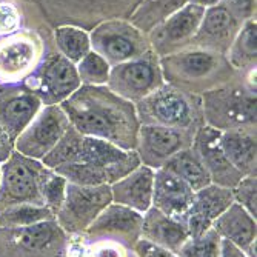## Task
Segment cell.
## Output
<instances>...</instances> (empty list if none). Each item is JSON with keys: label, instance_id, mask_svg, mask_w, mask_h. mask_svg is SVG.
<instances>
[{"label": "cell", "instance_id": "cell-39", "mask_svg": "<svg viewBox=\"0 0 257 257\" xmlns=\"http://www.w3.org/2000/svg\"><path fill=\"white\" fill-rule=\"evenodd\" d=\"M217 0H194V4L199 7H205V5H214Z\"/></svg>", "mask_w": 257, "mask_h": 257}, {"label": "cell", "instance_id": "cell-30", "mask_svg": "<svg viewBox=\"0 0 257 257\" xmlns=\"http://www.w3.org/2000/svg\"><path fill=\"white\" fill-rule=\"evenodd\" d=\"M255 190H257V179L255 174L243 176L239 183L232 188V197L240 206H243L246 211L255 219Z\"/></svg>", "mask_w": 257, "mask_h": 257}, {"label": "cell", "instance_id": "cell-12", "mask_svg": "<svg viewBox=\"0 0 257 257\" xmlns=\"http://www.w3.org/2000/svg\"><path fill=\"white\" fill-rule=\"evenodd\" d=\"M80 83L77 69L66 57H53L42 68L37 88L31 89L46 105H59L77 91Z\"/></svg>", "mask_w": 257, "mask_h": 257}, {"label": "cell", "instance_id": "cell-32", "mask_svg": "<svg viewBox=\"0 0 257 257\" xmlns=\"http://www.w3.org/2000/svg\"><path fill=\"white\" fill-rule=\"evenodd\" d=\"M103 51L114 60H125L134 53V45L123 36H109L103 43Z\"/></svg>", "mask_w": 257, "mask_h": 257}, {"label": "cell", "instance_id": "cell-28", "mask_svg": "<svg viewBox=\"0 0 257 257\" xmlns=\"http://www.w3.org/2000/svg\"><path fill=\"white\" fill-rule=\"evenodd\" d=\"M79 79H83L91 83H103L108 80L109 66L106 60L94 53H88L82 60H79L77 69Z\"/></svg>", "mask_w": 257, "mask_h": 257}, {"label": "cell", "instance_id": "cell-37", "mask_svg": "<svg viewBox=\"0 0 257 257\" xmlns=\"http://www.w3.org/2000/svg\"><path fill=\"white\" fill-rule=\"evenodd\" d=\"M219 257H246V254L239 249L237 246H234L232 243H229L228 240L222 239V245H220V255Z\"/></svg>", "mask_w": 257, "mask_h": 257}, {"label": "cell", "instance_id": "cell-15", "mask_svg": "<svg viewBox=\"0 0 257 257\" xmlns=\"http://www.w3.org/2000/svg\"><path fill=\"white\" fill-rule=\"evenodd\" d=\"M193 196L194 191L191 186L168 170L157 168L154 171L153 206L162 213L183 222V216L188 211Z\"/></svg>", "mask_w": 257, "mask_h": 257}, {"label": "cell", "instance_id": "cell-20", "mask_svg": "<svg viewBox=\"0 0 257 257\" xmlns=\"http://www.w3.org/2000/svg\"><path fill=\"white\" fill-rule=\"evenodd\" d=\"M219 144L228 162L242 176L255 174V131L246 128L219 131Z\"/></svg>", "mask_w": 257, "mask_h": 257}, {"label": "cell", "instance_id": "cell-10", "mask_svg": "<svg viewBox=\"0 0 257 257\" xmlns=\"http://www.w3.org/2000/svg\"><path fill=\"white\" fill-rule=\"evenodd\" d=\"M42 106L43 103L31 89L0 86V130L14 142Z\"/></svg>", "mask_w": 257, "mask_h": 257}, {"label": "cell", "instance_id": "cell-22", "mask_svg": "<svg viewBox=\"0 0 257 257\" xmlns=\"http://www.w3.org/2000/svg\"><path fill=\"white\" fill-rule=\"evenodd\" d=\"M115 80H120L130 97H142L156 83L154 68L147 62H133L122 66L120 73L115 74Z\"/></svg>", "mask_w": 257, "mask_h": 257}, {"label": "cell", "instance_id": "cell-14", "mask_svg": "<svg viewBox=\"0 0 257 257\" xmlns=\"http://www.w3.org/2000/svg\"><path fill=\"white\" fill-rule=\"evenodd\" d=\"M206 126L217 131L252 130L255 126V96L231 97L209 102L205 106Z\"/></svg>", "mask_w": 257, "mask_h": 257}, {"label": "cell", "instance_id": "cell-5", "mask_svg": "<svg viewBox=\"0 0 257 257\" xmlns=\"http://www.w3.org/2000/svg\"><path fill=\"white\" fill-rule=\"evenodd\" d=\"M71 126L60 105H46L14 140V150L34 160L48 156Z\"/></svg>", "mask_w": 257, "mask_h": 257}, {"label": "cell", "instance_id": "cell-17", "mask_svg": "<svg viewBox=\"0 0 257 257\" xmlns=\"http://www.w3.org/2000/svg\"><path fill=\"white\" fill-rule=\"evenodd\" d=\"M142 219L144 214L123 205L111 202L89 225L86 232L94 237L114 236L134 243L140 237Z\"/></svg>", "mask_w": 257, "mask_h": 257}, {"label": "cell", "instance_id": "cell-13", "mask_svg": "<svg viewBox=\"0 0 257 257\" xmlns=\"http://www.w3.org/2000/svg\"><path fill=\"white\" fill-rule=\"evenodd\" d=\"M154 171L156 170L140 163L126 176L111 183L109 188L112 202L131 208L140 214L148 211L153 206Z\"/></svg>", "mask_w": 257, "mask_h": 257}, {"label": "cell", "instance_id": "cell-31", "mask_svg": "<svg viewBox=\"0 0 257 257\" xmlns=\"http://www.w3.org/2000/svg\"><path fill=\"white\" fill-rule=\"evenodd\" d=\"M213 57L206 53H191L182 59V69L191 77H200L211 71Z\"/></svg>", "mask_w": 257, "mask_h": 257}, {"label": "cell", "instance_id": "cell-19", "mask_svg": "<svg viewBox=\"0 0 257 257\" xmlns=\"http://www.w3.org/2000/svg\"><path fill=\"white\" fill-rule=\"evenodd\" d=\"M140 237L177 252L180 246L190 239V234L182 220L167 216L160 209L151 206L144 213Z\"/></svg>", "mask_w": 257, "mask_h": 257}, {"label": "cell", "instance_id": "cell-38", "mask_svg": "<svg viewBox=\"0 0 257 257\" xmlns=\"http://www.w3.org/2000/svg\"><path fill=\"white\" fill-rule=\"evenodd\" d=\"M231 2L240 11H249L252 7V0H231Z\"/></svg>", "mask_w": 257, "mask_h": 257}, {"label": "cell", "instance_id": "cell-21", "mask_svg": "<svg viewBox=\"0 0 257 257\" xmlns=\"http://www.w3.org/2000/svg\"><path fill=\"white\" fill-rule=\"evenodd\" d=\"M162 168L168 170L170 173L182 179L186 185L191 186L193 191H197L211 183V177H209L205 165L191 147L176 153L171 159L165 162V165Z\"/></svg>", "mask_w": 257, "mask_h": 257}, {"label": "cell", "instance_id": "cell-40", "mask_svg": "<svg viewBox=\"0 0 257 257\" xmlns=\"http://www.w3.org/2000/svg\"><path fill=\"white\" fill-rule=\"evenodd\" d=\"M0 180H2V165H0Z\"/></svg>", "mask_w": 257, "mask_h": 257}, {"label": "cell", "instance_id": "cell-36", "mask_svg": "<svg viewBox=\"0 0 257 257\" xmlns=\"http://www.w3.org/2000/svg\"><path fill=\"white\" fill-rule=\"evenodd\" d=\"M14 151V142L0 130V165L5 163Z\"/></svg>", "mask_w": 257, "mask_h": 257}, {"label": "cell", "instance_id": "cell-4", "mask_svg": "<svg viewBox=\"0 0 257 257\" xmlns=\"http://www.w3.org/2000/svg\"><path fill=\"white\" fill-rule=\"evenodd\" d=\"M112 202L109 185H66L60 209L56 213L57 225L66 232H82Z\"/></svg>", "mask_w": 257, "mask_h": 257}, {"label": "cell", "instance_id": "cell-27", "mask_svg": "<svg viewBox=\"0 0 257 257\" xmlns=\"http://www.w3.org/2000/svg\"><path fill=\"white\" fill-rule=\"evenodd\" d=\"M66 185H68V180L65 177H62L54 170L46 167V171L40 182V194H42L45 206L50 208L54 213V216L63 203Z\"/></svg>", "mask_w": 257, "mask_h": 257}, {"label": "cell", "instance_id": "cell-8", "mask_svg": "<svg viewBox=\"0 0 257 257\" xmlns=\"http://www.w3.org/2000/svg\"><path fill=\"white\" fill-rule=\"evenodd\" d=\"M140 125H160L190 133L200 117H196L191 103L176 92H160L140 103Z\"/></svg>", "mask_w": 257, "mask_h": 257}, {"label": "cell", "instance_id": "cell-11", "mask_svg": "<svg viewBox=\"0 0 257 257\" xmlns=\"http://www.w3.org/2000/svg\"><path fill=\"white\" fill-rule=\"evenodd\" d=\"M191 148L200 157L209 177H211V183L232 190L243 177L225 157L219 144L217 130L206 125L199 128L193 137Z\"/></svg>", "mask_w": 257, "mask_h": 257}, {"label": "cell", "instance_id": "cell-34", "mask_svg": "<svg viewBox=\"0 0 257 257\" xmlns=\"http://www.w3.org/2000/svg\"><path fill=\"white\" fill-rule=\"evenodd\" d=\"M134 252L137 254V257H179L176 252L163 248L154 242H150L144 237H139L134 243Z\"/></svg>", "mask_w": 257, "mask_h": 257}, {"label": "cell", "instance_id": "cell-2", "mask_svg": "<svg viewBox=\"0 0 257 257\" xmlns=\"http://www.w3.org/2000/svg\"><path fill=\"white\" fill-rule=\"evenodd\" d=\"M60 108L77 133L105 140L126 151L136 150L140 122L130 103L92 94V89H80L63 100Z\"/></svg>", "mask_w": 257, "mask_h": 257}, {"label": "cell", "instance_id": "cell-35", "mask_svg": "<svg viewBox=\"0 0 257 257\" xmlns=\"http://www.w3.org/2000/svg\"><path fill=\"white\" fill-rule=\"evenodd\" d=\"M239 46L240 51L246 56V57H255V51H257V45H255V25L254 23H249V25L245 28V31L240 36L239 40Z\"/></svg>", "mask_w": 257, "mask_h": 257}, {"label": "cell", "instance_id": "cell-25", "mask_svg": "<svg viewBox=\"0 0 257 257\" xmlns=\"http://www.w3.org/2000/svg\"><path fill=\"white\" fill-rule=\"evenodd\" d=\"M222 237L209 228L199 237H190L176 252L179 257H219Z\"/></svg>", "mask_w": 257, "mask_h": 257}, {"label": "cell", "instance_id": "cell-6", "mask_svg": "<svg viewBox=\"0 0 257 257\" xmlns=\"http://www.w3.org/2000/svg\"><path fill=\"white\" fill-rule=\"evenodd\" d=\"M190 133L182 130L160 125H140L134 151L142 165L157 170L180 150L190 148Z\"/></svg>", "mask_w": 257, "mask_h": 257}, {"label": "cell", "instance_id": "cell-18", "mask_svg": "<svg viewBox=\"0 0 257 257\" xmlns=\"http://www.w3.org/2000/svg\"><path fill=\"white\" fill-rule=\"evenodd\" d=\"M37 59V43L28 34L0 42V80L16 82L30 73Z\"/></svg>", "mask_w": 257, "mask_h": 257}, {"label": "cell", "instance_id": "cell-29", "mask_svg": "<svg viewBox=\"0 0 257 257\" xmlns=\"http://www.w3.org/2000/svg\"><path fill=\"white\" fill-rule=\"evenodd\" d=\"M202 19V30L209 37H223L232 28V17L225 8H211Z\"/></svg>", "mask_w": 257, "mask_h": 257}, {"label": "cell", "instance_id": "cell-16", "mask_svg": "<svg viewBox=\"0 0 257 257\" xmlns=\"http://www.w3.org/2000/svg\"><path fill=\"white\" fill-rule=\"evenodd\" d=\"M211 228L222 239L242 249L246 257H255V219L237 202H232Z\"/></svg>", "mask_w": 257, "mask_h": 257}, {"label": "cell", "instance_id": "cell-26", "mask_svg": "<svg viewBox=\"0 0 257 257\" xmlns=\"http://www.w3.org/2000/svg\"><path fill=\"white\" fill-rule=\"evenodd\" d=\"M57 45L68 60L79 62L89 53L88 36L77 28H60L56 33Z\"/></svg>", "mask_w": 257, "mask_h": 257}, {"label": "cell", "instance_id": "cell-23", "mask_svg": "<svg viewBox=\"0 0 257 257\" xmlns=\"http://www.w3.org/2000/svg\"><path fill=\"white\" fill-rule=\"evenodd\" d=\"M54 219V213L46 206L17 205L0 211V228H20Z\"/></svg>", "mask_w": 257, "mask_h": 257}, {"label": "cell", "instance_id": "cell-9", "mask_svg": "<svg viewBox=\"0 0 257 257\" xmlns=\"http://www.w3.org/2000/svg\"><path fill=\"white\" fill-rule=\"evenodd\" d=\"M232 202V190L216 183H209L194 191L193 202L183 216V223L188 229L190 237L194 239L206 232Z\"/></svg>", "mask_w": 257, "mask_h": 257}, {"label": "cell", "instance_id": "cell-3", "mask_svg": "<svg viewBox=\"0 0 257 257\" xmlns=\"http://www.w3.org/2000/svg\"><path fill=\"white\" fill-rule=\"evenodd\" d=\"M46 167L40 160L30 159L16 150L2 163L0 180V211L17 205L45 206L40 194V182Z\"/></svg>", "mask_w": 257, "mask_h": 257}, {"label": "cell", "instance_id": "cell-33", "mask_svg": "<svg viewBox=\"0 0 257 257\" xmlns=\"http://www.w3.org/2000/svg\"><path fill=\"white\" fill-rule=\"evenodd\" d=\"M20 25V13L19 10L10 4H0V36H8L14 33Z\"/></svg>", "mask_w": 257, "mask_h": 257}, {"label": "cell", "instance_id": "cell-24", "mask_svg": "<svg viewBox=\"0 0 257 257\" xmlns=\"http://www.w3.org/2000/svg\"><path fill=\"white\" fill-rule=\"evenodd\" d=\"M202 17H203V10L199 5H191L180 10L168 20L165 28H163L167 39L176 42L191 36L197 30Z\"/></svg>", "mask_w": 257, "mask_h": 257}, {"label": "cell", "instance_id": "cell-1", "mask_svg": "<svg viewBox=\"0 0 257 257\" xmlns=\"http://www.w3.org/2000/svg\"><path fill=\"white\" fill-rule=\"evenodd\" d=\"M42 163L69 183L111 185L139 167L140 160L136 151L83 136L69 126L53 151L42 159Z\"/></svg>", "mask_w": 257, "mask_h": 257}, {"label": "cell", "instance_id": "cell-7", "mask_svg": "<svg viewBox=\"0 0 257 257\" xmlns=\"http://www.w3.org/2000/svg\"><path fill=\"white\" fill-rule=\"evenodd\" d=\"M59 236L56 219L20 228H0V257H39Z\"/></svg>", "mask_w": 257, "mask_h": 257}]
</instances>
